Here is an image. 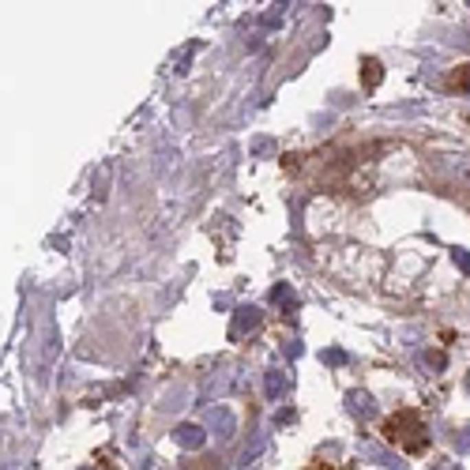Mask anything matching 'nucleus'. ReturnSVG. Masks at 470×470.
<instances>
[{
    "label": "nucleus",
    "instance_id": "6e6552de",
    "mask_svg": "<svg viewBox=\"0 0 470 470\" xmlns=\"http://www.w3.org/2000/svg\"><path fill=\"white\" fill-rule=\"evenodd\" d=\"M264 388H267V399H282L286 388H290V380H286V372H282V369H267Z\"/></svg>",
    "mask_w": 470,
    "mask_h": 470
},
{
    "label": "nucleus",
    "instance_id": "2eb2a0df",
    "mask_svg": "<svg viewBox=\"0 0 470 470\" xmlns=\"http://www.w3.org/2000/svg\"><path fill=\"white\" fill-rule=\"evenodd\" d=\"M271 150H275V143H271V139H252V155H256V158L271 155Z\"/></svg>",
    "mask_w": 470,
    "mask_h": 470
},
{
    "label": "nucleus",
    "instance_id": "9b49d317",
    "mask_svg": "<svg viewBox=\"0 0 470 470\" xmlns=\"http://www.w3.org/2000/svg\"><path fill=\"white\" fill-rule=\"evenodd\" d=\"M380 79H384V68H380L377 57H369V60L361 65V83H365V87H380Z\"/></svg>",
    "mask_w": 470,
    "mask_h": 470
},
{
    "label": "nucleus",
    "instance_id": "0eeeda50",
    "mask_svg": "<svg viewBox=\"0 0 470 470\" xmlns=\"http://www.w3.org/2000/svg\"><path fill=\"white\" fill-rule=\"evenodd\" d=\"M440 170L448 173L451 181H459V185H470V158H467V155H448V158H440Z\"/></svg>",
    "mask_w": 470,
    "mask_h": 470
},
{
    "label": "nucleus",
    "instance_id": "39448f33",
    "mask_svg": "<svg viewBox=\"0 0 470 470\" xmlns=\"http://www.w3.org/2000/svg\"><path fill=\"white\" fill-rule=\"evenodd\" d=\"M173 440H177L181 448H188V451H200L207 444V429L192 425V421H181V425L173 429Z\"/></svg>",
    "mask_w": 470,
    "mask_h": 470
},
{
    "label": "nucleus",
    "instance_id": "20e7f679",
    "mask_svg": "<svg viewBox=\"0 0 470 470\" xmlns=\"http://www.w3.org/2000/svg\"><path fill=\"white\" fill-rule=\"evenodd\" d=\"M346 410L354 414V418L369 421V418H377V399H372L369 392H361V388H354V392H346Z\"/></svg>",
    "mask_w": 470,
    "mask_h": 470
},
{
    "label": "nucleus",
    "instance_id": "a211bd4d",
    "mask_svg": "<svg viewBox=\"0 0 470 470\" xmlns=\"http://www.w3.org/2000/svg\"><path fill=\"white\" fill-rule=\"evenodd\" d=\"M429 470H463V467H459L456 459H440V463H433Z\"/></svg>",
    "mask_w": 470,
    "mask_h": 470
},
{
    "label": "nucleus",
    "instance_id": "f257e3e1",
    "mask_svg": "<svg viewBox=\"0 0 470 470\" xmlns=\"http://www.w3.org/2000/svg\"><path fill=\"white\" fill-rule=\"evenodd\" d=\"M425 433H429V429L421 425V418L414 410H403V414H395V418L384 421V436H388V440H399L406 451H421V448H425Z\"/></svg>",
    "mask_w": 470,
    "mask_h": 470
},
{
    "label": "nucleus",
    "instance_id": "7ed1b4c3",
    "mask_svg": "<svg viewBox=\"0 0 470 470\" xmlns=\"http://www.w3.org/2000/svg\"><path fill=\"white\" fill-rule=\"evenodd\" d=\"M237 384H241V369H214V372H207V380H203V399H214V392L226 395V392H234Z\"/></svg>",
    "mask_w": 470,
    "mask_h": 470
},
{
    "label": "nucleus",
    "instance_id": "f8f14e48",
    "mask_svg": "<svg viewBox=\"0 0 470 470\" xmlns=\"http://www.w3.org/2000/svg\"><path fill=\"white\" fill-rule=\"evenodd\" d=\"M421 365H425V372H444V365H448V357L440 354V350H421L418 357Z\"/></svg>",
    "mask_w": 470,
    "mask_h": 470
},
{
    "label": "nucleus",
    "instance_id": "ddd939ff",
    "mask_svg": "<svg viewBox=\"0 0 470 470\" xmlns=\"http://www.w3.org/2000/svg\"><path fill=\"white\" fill-rule=\"evenodd\" d=\"M282 12H286V4H275L271 12H264V19H260V23H264V27H278V23H282Z\"/></svg>",
    "mask_w": 470,
    "mask_h": 470
},
{
    "label": "nucleus",
    "instance_id": "dca6fc26",
    "mask_svg": "<svg viewBox=\"0 0 470 470\" xmlns=\"http://www.w3.org/2000/svg\"><path fill=\"white\" fill-rule=\"evenodd\" d=\"M456 451H459V456H467V451H470V429L456 433Z\"/></svg>",
    "mask_w": 470,
    "mask_h": 470
},
{
    "label": "nucleus",
    "instance_id": "1a4fd4ad",
    "mask_svg": "<svg viewBox=\"0 0 470 470\" xmlns=\"http://www.w3.org/2000/svg\"><path fill=\"white\" fill-rule=\"evenodd\" d=\"M271 305H282L286 313H293V309H298V298H293V290L286 282H278V286H271Z\"/></svg>",
    "mask_w": 470,
    "mask_h": 470
},
{
    "label": "nucleus",
    "instance_id": "f3484780",
    "mask_svg": "<svg viewBox=\"0 0 470 470\" xmlns=\"http://www.w3.org/2000/svg\"><path fill=\"white\" fill-rule=\"evenodd\" d=\"M324 361H328V365H342V361H346V354H342V350H324Z\"/></svg>",
    "mask_w": 470,
    "mask_h": 470
},
{
    "label": "nucleus",
    "instance_id": "9d476101",
    "mask_svg": "<svg viewBox=\"0 0 470 470\" xmlns=\"http://www.w3.org/2000/svg\"><path fill=\"white\" fill-rule=\"evenodd\" d=\"M57 354H60V339H57V328H49V335H45V350H42V372L49 369L53 361H57Z\"/></svg>",
    "mask_w": 470,
    "mask_h": 470
},
{
    "label": "nucleus",
    "instance_id": "423d86ee",
    "mask_svg": "<svg viewBox=\"0 0 470 470\" xmlns=\"http://www.w3.org/2000/svg\"><path fill=\"white\" fill-rule=\"evenodd\" d=\"M211 433L219 436V440H230V436L237 433L234 410H226V406H214V410H211Z\"/></svg>",
    "mask_w": 470,
    "mask_h": 470
},
{
    "label": "nucleus",
    "instance_id": "6ab92c4d",
    "mask_svg": "<svg viewBox=\"0 0 470 470\" xmlns=\"http://www.w3.org/2000/svg\"><path fill=\"white\" fill-rule=\"evenodd\" d=\"M467 392H470V372H467Z\"/></svg>",
    "mask_w": 470,
    "mask_h": 470
},
{
    "label": "nucleus",
    "instance_id": "4468645a",
    "mask_svg": "<svg viewBox=\"0 0 470 470\" xmlns=\"http://www.w3.org/2000/svg\"><path fill=\"white\" fill-rule=\"evenodd\" d=\"M451 260H456V267L463 271V275H470V252L467 249H456V252H451Z\"/></svg>",
    "mask_w": 470,
    "mask_h": 470
},
{
    "label": "nucleus",
    "instance_id": "f03ea898",
    "mask_svg": "<svg viewBox=\"0 0 470 470\" xmlns=\"http://www.w3.org/2000/svg\"><path fill=\"white\" fill-rule=\"evenodd\" d=\"M264 324V309L256 305H241L234 309V324H230V339H245L249 331H256Z\"/></svg>",
    "mask_w": 470,
    "mask_h": 470
}]
</instances>
